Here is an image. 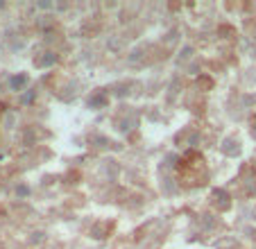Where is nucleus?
Returning <instances> with one entry per match:
<instances>
[]
</instances>
